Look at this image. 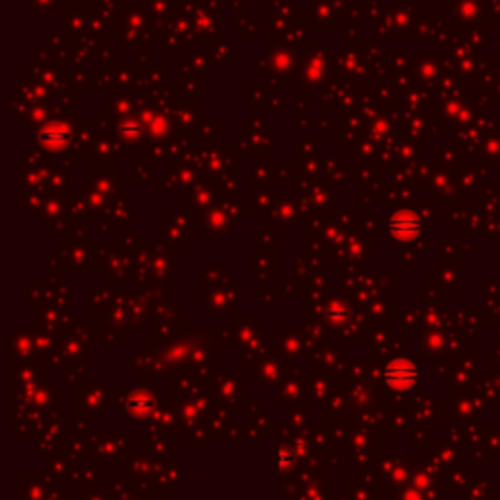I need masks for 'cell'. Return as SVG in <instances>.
I'll use <instances>...</instances> for the list:
<instances>
[{"label": "cell", "mask_w": 500, "mask_h": 500, "mask_svg": "<svg viewBox=\"0 0 500 500\" xmlns=\"http://www.w3.org/2000/svg\"><path fill=\"white\" fill-rule=\"evenodd\" d=\"M383 377H385L387 385L395 389V391H410L412 387L417 385L418 370L410 360L399 358V360H393L391 364L387 365Z\"/></svg>", "instance_id": "obj_1"}, {"label": "cell", "mask_w": 500, "mask_h": 500, "mask_svg": "<svg viewBox=\"0 0 500 500\" xmlns=\"http://www.w3.org/2000/svg\"><path fill=\"white\" fill-rule=\"evenodd\" d=\"M422 231V221L418 219V215L410 212H401L395 213L393 217L389 219V233L395 239H415Z\"/></svg>", "instance_id": "obj_2"}, {"label": "cell", "mask_w": 500, "mask_h": 500, "mask_svg": "<svg viewBox=\"0 0 500 500\" xmlns=\"http://www.w3.org/2000/svg\"><path fill=\"white\" fill-rule=\"evenodd\" d=\"M127 407L129 410H131V412H135V415H147V412L155 407V402H152L151 397L137 395V397H131V399H129Z\"/></svg>", "instance_id": "obj_3"}, {"label": "cell", "mask_w": 500, "mask_h": 500, "mask_svg": "<svg viewBox=\"0 0 500 500\" xmlns=\"http://www.w3.org/2000/svg\"><path fill=\"white\" fill-rule=\"evenodd\" d=\"M293 465V449L289 447H280L278 449V471L286 473Z\"/></svg>", "instance_id": "obj_4"}]
</instances>
